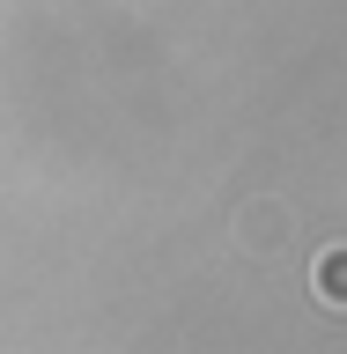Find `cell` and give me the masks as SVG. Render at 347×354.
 Instances as JSON below:
<instances>
[{"instance_id": "7a4b0ae2", "label": "cell", "mask_w": 347, "mask_h": 354, "mask_svg": "<svg viewBox=\"0 0 347 354\" xmlns=\"http://www.w3.org/2000/svg\"><path fill=\"white\" fill-rule=\"evenodd\" d=\"M244 243H266V251L288 243V207H274V199L266 207H244Z\"/></svg>"}, {"instance_id": "6da1fadb", "label": "cell", "mask_w": 347, "mask_h": 354, "mask_svg": "<svg viewBox=\"0 0 347 354\" xmlns=\"http://www.w3.org/2000/svg\"><path fill=\"white\" fill-rule=\"evenodd\" d=\"M310 288H318V303L347 310V243H340V251H326V259L310 266Z\"/></svg>"}]
</instances>
